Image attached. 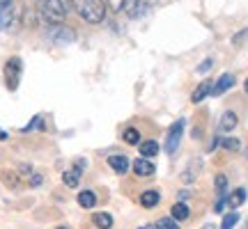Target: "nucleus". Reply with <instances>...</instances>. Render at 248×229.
Wrapping results in <instances>:
<instances>
[{"label":"nucleus","mask_w":248,"mask_h":229,"mask_svg":"<svg viewBox=\"0 0 248 229\" xmlns=\"http://www.w3.org/2000/svg\"><path fill=\"white\" fill-rule=\"evenodd\" d=\"M74 9V0H39L37 12L51 26H62L64 18Z\"/></svg>","instance_id":"nucleus-1"},{"label":"nucleus","mask_w":248,"mask_h":229,"mask_svg":"<svg viewBox=\"0 0 248 229\" xmlns=\"http://www.w3.org/2000/svg\"><path fill=\"white\" fill-rule=\"evenodd\" d=\"M74 9L88 23H101L106 16V5L101 0H74Z\"/></svg>","instance_id":"nucleus-2"},{"label":"nucleus","mask_w":248,"mask_h":229,"mask_svg":"<svg viewBox=\"0 0 248 229\" xmlns=\"http://www.w3.org/2000/svg\"><path fill=\"white\" fill-rule=\"evenodd\" d=\"M21 21V12L18 7L12 2H0V30H12Z\"/></svg>","instance_id":"nucleus-3"},{"label":"nucleus","mask_w":248,"mask_h":229,"mask_svg":"<svg viewBox=\"0 0 248 229\" xmlns=\"http://www.w3.org/2000/svg\"><path fill=\"white\" fill-rule=\"evenodd\" d=\"M182 135H184V119H177V122L170 126L168 135H166V144H163V149L166 154H175L179 149V142H182Z\"/></svg>","instance_id":"nucleus-4"},{"label":"nucleus","mask_w":248,"mask_h":229,"mask_svg":"<svg viewBox=\"0 0 248 229\" xmlns=\"http://www.w3.org/2000/svg\"><path fill=\"white\" fill-rule=\"evenodd\" d=\"M18 76H21V60L18 57H12L5 67V78H7V87L16 89L18 87Z\"/></svg>","instance_id":"nucleus-5"},{"label":"nucleus","mask_w":248,"mask_h":229,"mask_svg":"<svg viewBox=\"0 0 248 229\" xmlns=\"http://www.w3.org/2000/svg\"><path fill=\"white\" fill-rule=\"evenodd\" d=\"M83 168H85V160L78 158L76 160V165L69 170V172H64L62 174V181H64V186H69V188H76L80 181V174H83Z\"/></svg>","instance_id":"nucleus-6"},{"label":"nucleus","mask_w":248,"mask_h":229,"mask_svg":"<svg viewBox=\"0 0 248 229\" xmlns=\"http://www.w3.org/2000/svg\"><path fill=\"white\" fill-rule=\"evenodd\" d=\"M48 37H51V39H55V42L67 44V42H74V39H76V32H74V30H69V28H64V26H53L51 30H48Z\"/></svg>","instance_id":"nucleus-7"},{"label":"nucleus","mask_w":248,"mask_h":229,"mask_svg":"<svg viewBox=\"0 0 248 229\" xmlns=\"http://www.w3.org/2000/svg\"><path fill=\"white\" fill-rule=\"evenodd\" d=\"M232 85H234V76L232 73H223L221 78L212 85V97H221L223 92H228Z\"/></svg>","instance_id":"nucleus-8"},{"label":"nucleus","mask_w":248,"mask_h":229,"mask_svg":"<svg viewBox=\"0 0 248 229\" xmlns=\"http://www.w3.org/2000/svg\"><path fill=\"white\" fill-rule=\"evenodd\" d=\"M200 168H202V160L193 158L188 163V168L182 172V181H184V184H193L195 179H198V174H200Z\"/></svg>","instance_id":"nucleus-9"},{"label":"nucleus","mask_w":248,"mask_h":229,"mask_svg":"<svg viewBox=\"0 0 248 229\" xmlns=\"http://www.w3.org/2000/svg\"><path fill=\"white\" fill-rule=\"evenodd\" d=\"M131 168H133V172H136L138 176H152V174H154V170H156V168H154V163H150V160L142 158V156L133 160Z\"/></svg>","instance_id":"nucleus-10"},{"label":"nucleus","mask_w":248,"mask_h":229,"mask_svg":"<svg viewBox=\"0 0 248 229\" xmlns=\"http://www.w3.org/2000/svg\"><path fill=\"white\" fill-rule=\"evenodd\" d=\"M237 122H239V117H237V113L234 110H225L221 117V124H218V129H221L223 133L228 131H234V126H237Z\"/></svg>","instance_id":"nucleus-11"},{"label":"nucleus","mask_w":248,"mask_h":229,"mask_svg":"<svg viewBox=\"0 0 248 229\" xmlns=\"http://www.w3.org/2000/svg\"><path fill=\"white\" fill-rule=\"evenodd\" d=\"M108 165L115 170L117 174H126L129 168H131V163H129L126 156H110V158H108Z\"/></svg>","instance_id":"nucleus-12"},{"label":"nucleus","mask_w":248,"mask_h":229,"mask_svg":"<svg viewBox=\"0 0 248 229\" xmlns=\"http://www.w3.org/2000/svg\"><path fill=\"white\" fill-rule=\"evenodd\" d=\"M92 225H94V227H99V229H110V227H113V215H110V213H106V211H99V213H94V215H92Z\"/></svg>","instance_id":"nucleus-13"},{"label":"nucleus","mask_w":248,"mask_h":229,"mask_svg":"<svg viewBox=\"0 0 248 229\" xmlns=\"http://www.w3.org/2000/svg\"><path fill=\"white\" fill-rule=\"evenodd\" d=\"M209 94H212V83H209V80H204V83H200V85L193 89L191 101H193V103H200V101H202L204 97H209Z\"/></svg>","instance_id":"nucleus-14"},{"label":"nucleus","mask_w":248,"mask_h":229,"mask_svg":"<svg viewBox=\"0 0 248 229\" xmlns=\"http://www.w3.org/2000/svg\"><path fill=\"white\" fill-rule=\"evenodd\" d=\"M161 195L156 193V190H145V193L140 195V204L145 206V209H154L156 204H159Z\"/></svg>","instance_id":"nucleus-15"},{"label":"nucleus","mask_w":248,"mask_h":229,"mask_svg":"<svg viewBox=\"0 0 248 229\" xmlns=\"http://www.w3.org/2000/svg\"><path fill=\"white\" fill-rule=\"evenodd\" d=\"M97 204V195L92 193V190H83V193H78V206H83V209H92Z\"/></svg>","instance_id":"nucleus-16"},{"label":"nucleus","mask_w":248,"mask_h":229,"mask_svg":"<svg viewBox=\"0 0 248 229\" xmlns=\"http://www.w3.org/2000/svg\"><path fill=\"white\" fill-rule=\"evenodd\" d=\"M159 154V144L154 140H147L140 144V156L142 158H152V156H156Z\"/></svg>","instance_id":"nucleus-17"},{"label":"nucleus","mask_w":248,"mask_h":229,"mask_svg":"<svg viewBox=\"0 0 248 229\" xmlns=\"http://www.w3.org/2000/svg\"><path fill=\"white\" fill-rule=\"evenodd\" d=\"M191 215V211H188V206H186L184 202H177L175 206H172V218L177 222H182V220H186Z\"/></svg>","instance_id":"nucleus-18"},{"label":"nucleus","mask_w":248,"mask_h":229,"mask_svg":"<svg viewBox=\"0 0 248 229\" xmlns=\"http://www.w3.org/2000/svg\"><path fill=\"white\" fill-rule=\"evenodd\" d=\"M244 202H246V190H244V188H237V190H234V193H232L230 197H228V204H230L232 209L241 206Z\"/></svg>","instance_id":"nucleus-19"},{"label":"nucleus","mask_w":248,"mask_h":229,"mask_svg":"<svg viewBox=\"0 0 248 229\" xmlns=\"http://www.w3.org/2000/svg\"><path fill=\"white\" fill-rule=\"evenodd\" d=\"M122 138H124V142H126V144H138V142H140V133H138V129H126V131L122 133Z\"/></svg>","instance_id":"nucleus-20"},{"label":"nucleus","mask_w":248,"mask_h":229,"mask_svg":"<svg viewBox=\"0 0 248 229\" xmlns=\"http://www.w3.org/2000/svg\"><path fill=\"white\" fill-rule=\"evenodd\" d=\"M221 147H223V149H228V151H239L241 149V142L237 140V138H223Z\"/></svg>","instance_id":"nucleus-21"},{"label":"nucleus","mask_w":248,"mask_h":229,"mask_svg":"<svg viewBox=\"0 0 248 229\" xmlns=\"http://www.w3.org/2000/svg\"><path fill=\"white\" fill-rule=\"evenodd\" d=\"M2 181L9 184L12 188H18V186H21V179H18L16 174H12V170H2Z\"/></svg>","instance_id":"nucleus-22"},{"label":"nucleus","mask_w":248,"mask_h":229,"mask_svg":"<svg viewBox=\"0 0 248 229\" xmlns=\"http://www.w3.org/2000/svg\"><path fill=\"white\" fill-rule=\"evenodd\" d=\"M239 222V213L237 211H232V213H228L225 218H223V225H221V229H232L234 225Z\"/></svg>","instance_id":"nucleus-23"},{"label":"nucleus","mask_w":248,"mask_h":229,"mask_svg":"<svg viewBox=\"0 0 248 229\" xmlns=\"http://www.w3.org/2000/svg\"><path fill=\"white\" fill-rule=\"evenodd\" d=\"M156 229H179V225L175 218H161V220L156 222Z\"/></svg>","instance_id":"nucleus-24"},{"label":"nucleus","mask_w":248,"mask_h":229,"mask_svg":"<svg viewBox=\"0 0 248 229\" xmlns=\"http://www.w3.org/2000/svg\"><path fill=\"white\" fill-rule=\"evenodd\" d=\"M214 186H216V190L218 193H225V188H228V179H225V174H216V179H214Z\"/></svg>","instance_id":"nucleus-25"},{"label":"nucleus","mask_w":248,"mask_h":229,"mask_svg":"<svg viewBox=\"0 0 248 229\" xmlns=\"http://www.w3.org/2000/svg\"><path fill=\"white\" fill-rule=\"evenodd\" d=\"M106 5H108V9H110V12H122L124 9V5H126V0H106Z\"/></svg>","instance_id":"nucleus-26"},{"label":"nucleus","mask_w":248,"mask_h":229,"mask_svg":"<svg viewBox=\"0 0 248 229\" xmlns=\"http://www.w3.org/2000/svg\"><path fill=\"white\" fill-rule=\"evenodd\" d=\"M244 39H248V28H246V30H241V32H237V35L232 37V44H241Z\"/></svg>","instance_id":"nucleus-27"},{"label":"nucleus","mask_w":248,"mask_h":229,"mask_svg":"<svg viewBox=\"0 0 248 229\" xmlns=\"http://www.w3.org/2000/svg\"><path fill=\"white\" fill-rule=\"evenodd\" d=\"M212 64H214L212 60H204L202 64H200V67H198V71H200V73H204V71H209V69H212Z\"/></svg>","instance_id":"nucleus-28"},{"label":"nucleus","mask_w":248,"mask_h":229,"mask_svg":"<svg viewBox=\"0 0 248 229\" xmlns=\"http://www.w3.org/2000/svg\"><path fill=\"white\" fill-rule=\"evenodd\" d=\"M225 204H228V197H223V200H218V204L214 206V211H216V213H221L223 209H225Z\"/></svg>","instance_id":"nucleus-29"},{"label":"nucleus","mask_w":248,"mask_h":229,"mask_svg":"<svg viewBox=\"0 0 248 229\" xmlns=\"http://www.w3.org/2000/svg\"><path fill=\"white\" fill-rule=\"evenodd\" d=\"M138 229H156V225H142V227H138Z\"/></svg>","instance_id":"nucleus-30"},{"label":"nucleus","mask_w":248,"mask_h":229,"mask_svg":"<svg viewBox=\"0 0 248 229\" xmlns=\"http://www.w3.org/2000/svg\"><path fill=\"white\" fill-rule=\"evenodd\" d=\"M0 140H7V133L2 131V129H0Z\"/></svg>","instance_id":"nucleus-31"},{"label":"nucleus","mask_w":248,"mask_h":229,"mask_svg":"<svg viewBox=\"0 0 248 229\" xmlns=\"http://www.w3.org/2000/svg\"><path fill=\"white\" fill-rule=\"evenodd\" d=\"M241 229H248V220H246V225H244V227H241Z\"/></svg>","instance_id":"nucleus-32"},{"label":"nucleus","mask_w":248,"mask_h":229,"mask_svg":"<svg viewBox=\"0 0 248 229\" xmlns=\"http://www.w3.org/2000/svg\"><path fill=\"white\" fill-rule=\"evenodd\" d=\"M244 87H246V92H248V80H246V85H244Z\"/></svg>","instance_id":"nucleus-33"},{"label":"nucleus","mask_w":248,"mask_h":229,"mask_svg":"<svg viewBox=\"0 0 248 229\" xmlns=\"http://www.w3.org/2000/svg\"><path fill=\"white\" fill-rule=\"evenodd\" d=\"M0 2H12V0H0Z\"/></svg>","instance_id":"nucleus-34"},{"label":"nucleus","mask_w":248,"mask_h":229,"mask_svg":"<svg viewBox=\"0 0 248 229\" xmlns=\"http://www.w3.org/2000/svg\"><path fill=\"white\" fill-rule=\"evenodd\" d=\"M55 229H67V227H55Z\"/></svg>","instance_id":"nucleus-35"}]
</instances>
